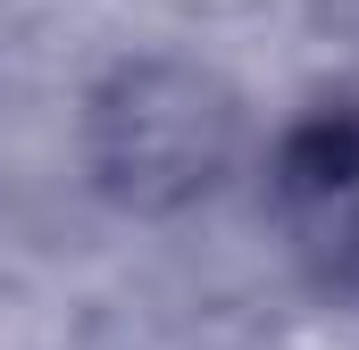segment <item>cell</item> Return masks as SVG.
<instances>
[{
  "instance_id": "1",
  "label": "cell",
  "mask_w": 359,
  "mask_h": 350,
  "mask_svg": "<svg viewBox=\"0 0 359 350\" xmlns=\"http://www.w3.org/2000/svg\"><path fill=\"white\" fill-rule=\"evenodd\" d=\"M251 150L243 92L192 59H126L84 108V167L134 217H176L209 200Z\"/></svg>"
},
{
  "instance_id": "2",
  "label": "cell",
  "mask_w": 359,
  "mask_h": 350,
  "mask_svg": "<svg viewBox=\"0 0 359 350\" xmlns=\"http://www.w3.org/2000/svg\"><path fill=\"white\" fill-rule=\"evenodd\" d=\"M268 192L292 251L326 284L359 292V108L301 117L268 159Z\"/></svg>"
}]
</instances>
